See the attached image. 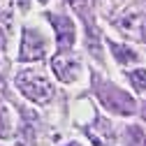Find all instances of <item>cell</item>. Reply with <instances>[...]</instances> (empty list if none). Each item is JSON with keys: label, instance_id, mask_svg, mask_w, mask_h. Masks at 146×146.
Here are the masks:
<instances>
[{"label": "cell", "instance_id": "6da1fadb", "mask_svg": "<svg viewBox=\"0 0 146 146\" xmlns=\"http://www.w3.org/2000/svg\"><path fill=\"white\" fill-rule=\"evenodd\" d=\"M16 84H19L21 93H23L28 100H33V102L44 104V102H49V98H51V86H49V81L40 74V72H35V70L21 72V74L16 77Z\"/></svg>", "mask_w": 146, "mask_h": 146}, {"label": "cell", "instance_id": "7a4b0ae2", "mask_svg": "<svg viewBox=\"0 0 146 146\" xmlns=\"http://www.w3.org/2000/svg\"><path fill=\"white\" fill-rule=\"evenodd\" d=\"M98 95H100V100H102V104L107 107V109H111V111H116V114H132L135 111V100L127 95V93H123L121 88H116V86H111V84H104V86H98Z\"/></svg>", "mask_w": 146, "mask_h": 146}, {"label": "cell", "instance_id": "3957f363", "mask_svg": "<svg viewBox=\"0 0 146 146\" xmlns=\"http://www.w3.org/2000/svg\"><path fill=\"white\" fill-rule=\"evenodd\" d=\"M44 37L35 30V28H26L23 30V42H21V60H37L44 56Z\"/></svg>", "mask_w": 146, "mask_h": 146}, {"label": "cell", "instance_id": "277c9868", "mask_svg": "<svg viewBox=\"0 0 146 146\" xmlns=\"http://www.w3.org/2000/svg\"><path fill=\"white\" fill-rule=\"evenodd\" d=\"M51 67H53V72H56V77H58L60 81H65V84L77 81L79 72H81L79 60H77V58H70V56H65V53H58V56L53 58Z\"/></svg>", "mask_w": 146, "mask_h": 146}, {"label": "cell", "instance_id": "5b68a950", "mask_svg": "<svg viewBox=\"0 0 146 146\" xmlns=\"http://www.w3.org/2000/svg\"><path fill=\"white\" fill-rule=\"evenodd\" d=\"M49 21L56 26V35H58V49L60 51H67L72 44H74V23H72L67 16H60V14H51Z\"/></svg>", "mask_w": 146, "mask_h": 146}, {"label": "cell", "instance_id": "8992f818", "mask_svg": "<svg viewBox=\"0 0 146 146\" xmlns=\"http://www.w3.org/2000/svg\"><path fill=\"white\" fill-rule=\"evenodd\" d=\"M86 132H88V137L93 139V144L95 146H109V139H111V135H109V125L100 118L98 121V127L93 125V127H86Z\"/></svg>", "mask_w": 146, "mask_h": 146}, {"label": "cell", "instance_id": "52a82bcc", "mask_svg": "<svg viewBox=\"0 0 146 146\" xmlns=\"http://www.w3.org/2000/svg\"><path fill=\"white\" fill-rule=\"evenodd\" d=\"M109 46H111V51H114V56H116L118 63L127 65V63H135V60H137V53H135L132 49L121 46V44H116V42H109Z\"/></svg>", "mask_w": 146, "mask_h": 146}, {"label": "cell", "instance_id": "ba28073f", "mask_svg": "<svg viewBox=\"0 0 146 146\" xmlns=\"http://www.w3.org/2000/svg\"><path fill=\"white\" fill-rule=\"evenodd\" d=\"M125 146H146V137L139 127H127L125 130Z\"/></svg>", "mask_w": 146, "mask_h": 146}, {"label": "cell", "instance_id": "9c48e42d", "mask_svg": "<svg viewBox=\"0 0 146 146\" xmlns=\"http://www.w3.org/2000/svg\"><path fill=\"white\" fill-rule=\"evenodd\" d=\"M127 77H130V81L135 84V88L139 90V93H146V70H135Z\"/></svg>", "mask_w": 146, "mask_h": 146}, {"label": "cell", "instance_id": "30bf717a", "mask_svg": "<svg viewBox=\"0 0 146 146\" xmlns=\"http://www.w3.org/2000/svg\"><path fill=\"white\" fill-rule=\"evenodd\" d=\"M9 132H12V127H9V114H7L5 104L0 102V137H9Z\"/></svg>", "mask_w": 146, "mask_h": 146}, {"label": "cell", "instance_id": "8fae6325", "mask_svg": "<svg viewBox=\"0 0 146 146\" xmlns=\"http://www.w3.org/2000/svg\"><path fill=\"white\" fill-rule=\"evenodd\" d=\"M139 37L146 42V16H144V19H141V26H139Z\"/></svg>", "mask_w": 146, "mask_h": 146}, {"label": "cell", "instance_id": "7c38bea8", "mask_svg": "<svg viewBox=\"0 0 146 146\" xmlns=\"http://www.w3.org/2000/svg\"><path fill=\"white\" fill-rule=\"evenodd\" d=\"M141 116H144V118H146V102H144V104H141Z\"/></svg>", "mask_w": 146, "mask_h": 146}, {"label": "cell", "instance_id": "4fadbf2b", "mask_svg": "<svg viewBox=\"0 0 146 146\" xmlns=\"http://www.w3.org/2000/svg\"><path fill=\"white\" fill-rule=\"evenodd\" d=\"M40 3H49V0H40Z\"/></svg>", "mask_w": 146, "mask_h": 146}, {"label": "cell", "instance_id": "5bb4252c", "mask_svg": "<svg viewBox=\"0 0 146 146\" xmlns=\"http://www.w3.org/2000/svg\"><path fill=\"white\" fill-rule=\"evenodd\" d=\"M70 146H79V144H70Z\"/></svg>", "mask_w": 146, "mask_h": 146}]
</instances>
